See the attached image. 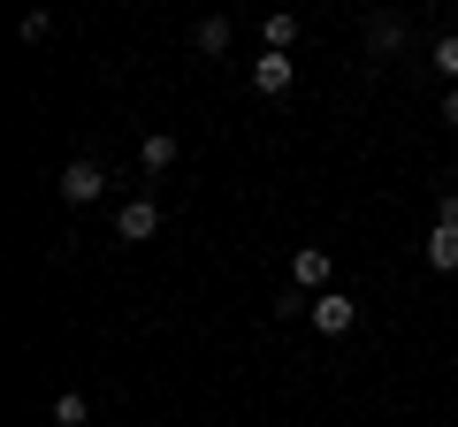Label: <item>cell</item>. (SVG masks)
Masks as SVG:
<instances>
[{
    "label": "cell",
    "mask_w": 458,
    "mask_h": 427,
    "mask_svg": "<svg viewBox=\"0 0 458 427\" xmlns=\"http://www.w3.org/2000/svg\"><path fill=\"white\" fill-rule=\"evenodd\" d=\"M62 198L69 206H99V198H107V168L99 161H69L62 168Z\"/></svg>",
    "instance_id": "obj_1"
},
{
    "label": "cell",
    "mask_w": 458,
    "mask_h": 427,
    "mask_svg": "<svg viewBox=\"0 0 458 427\" xmlns=\"http://www.w3.org/2000/svg\"><path fill=\"white\" fill-rule=\"evenodd\" d=\"M328 275H336L328 245H298V252H291V282H298V290H328Z\"/></svg>",
    "instance_id": "obj_2"
},
{
    "label": "cell",
    "mask_w": 458,
    "mask_h": 427,
    "mask_svg": "<svg viewBox=\"0 0 458 427\" xmlns=\"http://www.w3.org/2000/svg\"><path fill=\"white\" fill-rule=\"evenodd\" d=\"M352 321H360V306H352L344 290H321V297H313V329H321V336H352Z\"/></svg>",
    "instance_id": "obj_3"
},
{
    "label": "cell",
    "mask_w": 458,
    "mask_h": 427,
    "mask_svg": "<svg viewBox=\"0 0 458 427\" xmlns=\"http://www.w3.org/2000/svg\"><path fill=\"white\" fill-rule=\"evenodd\" d=\"M153 230H161V206H153V198H131V206L114 214V237H123V245H146Z\"/></svg>",
    "instance_id": "obj_4"
},
{
    "label": "cell",
    "mask_w": 458,
    "mask_h": 427,
    "mask_svg": "<svg viewBox=\"0 0 458 427\" xmlns=\"http://www.w3.org/2000/svg\"><path fill=\"white\" fill-rule=\"evenodd\" d=\"M252 92H267V99H283V92H291V54H276V46H267L260 62H252Z\"/></svg>",
    "instance_id": "obj_5"
},
{
    "label": "cell",
    "mask_w": 458,
    "mask_h": 427,
    "mask_svg": "<svg viewBox=\"0 0 458 427\" xmlns=\"http://www.w3.org/2000/svg\"><path fill=\"white\" fill-rule=\"evenodd\" d=\"M428 267L436 275H458V222H436L428 230Z\"/></svg>",
    "instance_id": "obj_6"
},
{
    "label": "cell",
    "mask_w": 458,
    "mask_h": 427,
    "mask_svg": "<svg viewBox=\"0 0 458 427\" xmlns=\"http://www.w3.org/2000/svg\"><path fill=\"white\" fill-rule=\"evenodd\" d=\"M397 46H405V16H375L367 23V54H375V62H390Z\"/></svg>",
    "instance_id": "obj_7"
},
{
    "label": "cell",
    "mask_w": 458,
    "mask_h": 427,
    "mask_svg": "<svg viewBox=\"0 0 458 427\" xmlns=\"http://www.w3.org/2000/svg\"><path fill=\"white\" fill-rule=\"evenodd\" d=\"M168 161H176V138H168V130H153L146 146H138V168H146V176H161Z\"/></svg>",
    "instance_id": "obj_8"
},
{
    "label": "cell",
    "mask_w": 458,
    "mask_h": 427,
    "mask_svg": "<svg viewBox=\"0 0 458 427\" xmlns=\"http://www.w3.org/2000/svg\"><path fill=\"white\" fill-rule=\"evenodd\" d=\"M191 38H199V54H222V46H229V16H199Z\"/></svg>",
    "instance_id": "obj_9"
},
{
    "label": "cell",
    "mask_w": 458,
    "mask_h": 427,
    "mask_svg": "<svg viewBox=\"0 0 458 427\" xmlns=\"http://www.w3.org/2000/svg\"><path fill=\"white\" fill-rule=\"evenodd\" d=\"M260 31H267V46H276V54H291V38H298V16H283V8H276V16H267Z\"/></svg>",
    "instance_id": "obj_10"
},
{
    "label": "cell",
    "mask_w": 458,
    "mask_h": 427,
    "mask_svg": "<svg viewBox=\"0 0 458 427\" xmlns=\"http://www.w3.org/2000/svg\"><path fill=\"white\" fill-rule=\"evenodd\" d=\"M84 420H92V405H84V397H77V389H69V397H62V405H54V427H84Z\"/></svg>",
    "instance_id": "obj_11"
},
{
    "label": "cell",
    "mask_w": 458,
    "mask_h": 427,
    "mask_svg": "<svg viewBox=\"0 0 458 427\" xmlns=\"http://www.w3.org/2000/svg\"><path fill=\"white\" fill-rule=\"evenodd\" d=\"M428 62H436V69H443V77H451V84H458V31H443V38H436V54H428Z\"/></svg>",
    "instance_id": "obj_12"
},
{
    "label": "cell",
    "mask_w": 458,
    "mask_h": 427,
    "mask_svg": "<svg viewBox=\"0 0 458 427\" xmlns=\"http://www.w3.org/2000/svg\"><path fill=\"white\" fill-rule=\"evenodd\" d=\"M443 122H451V130H458V84H451V92H443Z\"/></svg>",
    "instance_id": "obj_13"
}]
</instances>
